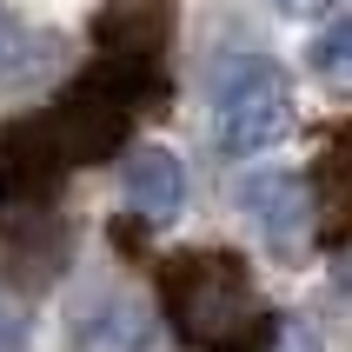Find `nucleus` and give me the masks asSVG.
<instances>
[{
    "instance_id": "obj_1",
    "label": "nucleus",
    "mask_w": 352,
    "mask_h": 352,
    "mask_svg": "<svg viewBox=\"0 0 352 352\" xmlns=\"http://www.w3.org/2000/svg\"><path fill=\"white\" fill-rule=\"evenodd\" d=\"M160 306L173 319V333L199 352H259L266 319L259 293L246 279V259L233 253H179L160 273Z\"/></svg>"
},
{
    "instance_id": "obj_6",
    "label": "nucleus",
    "mask_w": 352,
    "mask_h": 352,
    "mask_svg": "<svg viewBox=\"0 0 352 352\" xmlns=\"http://www.w3.org/2000/svg\"><path fill=\"white\" fill-rule=\"evenodd\" d=\"M146 346H153V326L133 299H100L80 326V352H146Z\"/></svg>"
},
{
    "instance_id": "obj_10",
    "label": "nucleus",
    "mask_w": 352,
    "mask_h": 352,
    "mask_svg": "<svg viewBox=\"0 0 352 352\" xmlns=\"http://www.w3.org/2000/svg\"><path fill=\"white\" fill-rule=\"evenodd\" d=\"M20 60V27H14V14H0V74Z\"/></svg>"
},
{
    "instance_id": "obj_4",
    "label": "nucleus",
    "mask_w": 352,
    "mask_h": 352,
    "mask_svg": "<svg viewBox=\"0 0 352 352\" xmlns=\"http://www.w3.org/2000/svg\"><path fill=\"white\" fill-rule=\"evenodd\" d=\"M126 206L146 226H166L186 206V173L166 146H126Z\"/></svg>"
},
{
    "instance_id": "obj_2",
    "label": "nucleus",
    "mask_w": 352,
    "mask_h": 352,
    "mask_svg": "<svg viewBox=\"0 0 352 352\" xmlns=\"http://www.w3.org/2000/svg\"><path fill=\"white\" fill-rule=\"evenodd\" d=\"M293 133V80L279 74L266 54H239L213 87V140L219 153H266Z\"/></svg>"
},
{
    "instance_id": "obj_11",
    "label": "nucleus",
    "mask_w": 352,
    "mask_h": 352,
    "mask_svg": "<svg viewBox=\"0 0 352 352\" xmlns=\"http://www.w3.org/2000/svg\"><path fill=\"white\" fill-rule=\"evenodd\" d=\"M14 346H20V319L0 306V352H14Z\"/></svg>"
},
{
    "instance_id": "obj_9",
    "label": "nucleus",
    "mask_w": 352,
    "mask_h": 352,
    "mask_svg": "<svg viewBox=\"0 0 352 352\" xmlns=\"http://www.w3.org/2000/svg\"><path fill=\"white\" fill-rule=\"evenodd\" d=\"M273 7H279L286 20H319V14H333L339 0H273Z\"/></svg>"
},
{
    "instance_id": "obj_5",
    "label": "nucleus",
    "mask_w": 352,
    "mask_h": 352,
    "mask_svg": "<svg viewBox=\"0 0 352 352\" xmlns=\"http://www.w3.org/2000/svg\"><path fill=\"white\" fill-rule=\"evenodd\" d=\"M166 0H107V14H100V47L107 60L120 67H153V54L166 47Z\"/></svg>"
},
{
    "instance_id": "obj_8",
    "label": "nucleus",
    "mask_w": 352,
    "mask_h": 352,
    "mask_svg": "<svg viewBox=\"0 0 352 352\" xmlns=\"http://www.w3.org/2000/svg\"><path fill=\"white\" fill-rule=\"evenodd\" d=\"M259 352H326V346H319V333L306 326V319H273Z\"/></svg>"
},
{
    "instance_id": "obj_7",
    "label": "nucleus",
    "mask_w": 352,
    "mask_h": 352,
    "mask_svg": "<svg viewBox=\"0 0 352 352\" xmlns=\"http://www.w3.org/2000/svg\"><path fill=\"white\" fill-rule=\"evenodd\" d=\"M313 74L333 87V94H346L352 87V20L333 7V20H326V34L313 40Z\"/></svg>"
},
{
    "instance_id": "obj_3",
    "label": "nucleus",
    "mask_w": 352,
    "mask_h": 352,
    "mask_svg": "<svg viewBox=\"0 0 352 352\" xmlns=\"http://www.w3.org/2000/svg\"><path fill=\"white\" fill-rule=\"evenodd\" d=\"M239 206L253 213L259 239H266L279 259H299L306 239H313V226H319V199H313V186L299 173H253L239 186Z\"/></svg>"
}]
</instances>
